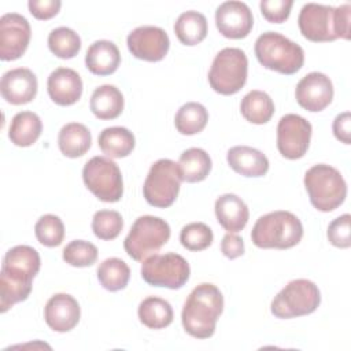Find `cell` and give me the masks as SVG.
<instances>
[{
    "instance_id": "1",
    "label": "cell",
    "mask_w": 351,
    "mask_h": 351,
    "mask_svg": "<svg viewBox=\"0 0 351 351\" xmlns=\"http://www.w3.org/2000/svg\"><path fill=\"white\" fill-rule=\"evenodd\" d=\"M40 266V255L30 245H15L5 252L0 273L1 313L27 299L32 292V281Z\"/></svg>"
},
{
    "instance_id": "2",
    "label": "cell",
    "mask_w": 351,
    "mask_h": 351,
    "mask_svg": "<svg viewBox=\"0 0 351 351\" xmlns=\"http://www.w3.org/2000/svg\"><path fill=\"white\" fill-rule=\"evenodd\" d=\"M223 311V296L219 288L202 282L186 298L181 321L185 332L196 339H208L215 332V325Z\"/></svg>"
},
{
    "instance_id": "3",
    "label": "cell",
    "mask_w": 351,
    "mask_h": 351,
    "mask_svg": "<svg viewBox=\"0 0 351 351\" xmlns=\"http://www.w3.org/2000/svg\"><path fill=\"white\" fill-rule=\"evenodd\" d=\"M350 4L340 7L307 3L302 7L298 25L304 38L314 43H328L336 38H350Z\"/></svg>"
},
{
    "instance_id": "4",
    "label": "cell",
    "mask_w": 351,
    "mask_h": 351,
    "mask_svg": "<svg viewBox=\"0 0 351 351\" xmlns=\"http://www.w3.org/2000/svg\"><path fill=\"white\" fill-rule=\"evenodd\" d=\"M303 237L300 219L284 210L259 217L251 230V240L258 248L287 250L299 244Z\"/></svg>"
},
{
    "instance_id": "5",
    "label": "cell",
    "mask_w": 351,
    "mask_h": 351,
    "mask_svg": "<svg viewBox=\"0 0 351 351\" xmlns=\"http://www.w3.org/2000/svg\"><path fill=\"white\" fill-rule=\"evenodd\" d=\"M258 62L280 74L292 75L304 63L303 48L277 32H265L255 41Z\"/></svg>"
},
{
    "instance_id": "6",
    "label": "cell",
    "mask_w": 351,
    "mask_h": 351,
    "mask_svg": "<svg viewBox=\"0 0 351 351\" xmlns=\"http://www.w3.org/2000/svg\"><path fill=\"white\" fill-rule=\"evenodd\" d=\"M304 186L310 203L324 213L336 210L347 196V184L343 176L337 169L325 163L314 165L306 171Z\"/></svg>"
},
{
    "instance_id": "7",
    "label": "cell",
    "mask_w": 351,
    "mask_h": 351,
    "mask_svg": "<svg viewBox=\"0 0 351 351\" xmlns=\"http://www.w3.org/2000/svg\"><path fill=\"white\" fill-rule=\"evenodd\" d=\"M248 59L240 48L221 49L210 67L208 84L219 95H234L247 82Z\"/></svg>"
},
{
    "instance_id": "8",
    "label": "cell",
    "mask_w": 351,
    "mask_h": 351,
    "mask_svg": "<svg viewBox=\"0 0 351 351\" xmlns=\"http://www.w3.org/2000/svg\"><path fill=\"white\" fill-rule=\"evenodd\" d=\"M169 239L170 226L165 219L154 215H143L132 225L123 240V248L132 259L143 262L145 258L158 252Z\"/></svg>"
},
{
    "instance_id": "9",
    "label": "cell",
    "mask_w": 351,
    "mask_h": 351,
    "mask_svg": "<svg viewBox=\"0 0 351 351\" xmlns=\"http://www.w3.org/2000/svg\"><path fill=\"white\" fill-rule=\"evenodd\" d=\"M321 303L318 287L306 278L289 281L271 300V314L281 319H289L314 313Z\"/></svg>"
},
{
    "instance_id": "10",
    "label": "cell",
    "mask_w": 351,
    "mask_h": 351,
    "mask_svg": "<svg viewBox=\"0 0 351 351\" xmlns=\"http://www.w3.org/2000/svg\"><path fill=\"white\" fill-rule=\"evenodd\" d=\"M181 181L178 163L171 159H159L152 163L147 174L143 195L147 203L154 207H170L178 196Z\"/></svg>"
},
{
    "instance_id": "11",
    "label": "cell",
    "mask_w": 351,
    "mask_h": 351,
    "mask_svg": "<svg viewBox=\"0 0 351 351\" xmlns=\"http://www.w3.org/2000/svg\"><path fill=\"white\" fill-rule=\"evenodd\" d=\"M85 186L101 202L115 203L123 195V181L118 165L107 156L90 158L82 169Z\"/></svg>"
},
{
    "instance_id": "12",
    "label": "cell",
    "mask_w": 351,
    "mask_h": 351,
    "mask_svg": "<svg viewBox=\"0 0 351 351\" xmlns=\"http://www.w3.org/2000/svg\"><path fill=\"white\" fill-rule=\"evenodd\" d=\"M143 280L152 287L180 289L189 280L191 269L186 259L176 252L154 254L143 261Z\"/></svg>"
},
{
    "instance_id": "13",
    "label": "cell",
    "mask_w": 351,
    "mask_h": 351,
    "mask_svg": "<svg viewBox=\"0 0 351 351\" xmlns=\"http://www.w3.org/2000/svg\"><path fill=\"white\" fill-rule=\"evenodd\" d=\"M311 123L298 115L287 114L277 125V148L278 152L291 160L304 156L311 138Z\"/></svg>"
},
{
    "instance_id": "14",
    "label": "cell",
    "mask_w": 351,
    "mask_h": 351,
    "mask_svg": "<svg viewBox=\"0 0 351 351\" xmlns=\"http://www.w3.org/2000/svg\"><path fill=\"white\" fill-rule=\"evenodd\" d=\"M30 25L16 12L4 14L0 18V59L4 62L19 59L30 41Z\"/></svg>"
},
{
    "instance_id": "15",
    "label": "cell",
    "mask_w": 351,
    "mask_h": 351,
    "mask_svg": "<svg viewBox=\"0 0 351 351\" xmlns=\"http://www.w3.org/2000/svg\"><path fill=\"white\" fill-rule=\"evenodd\" d=\"M130 53L145 62H159L169 51L170 40L167 33L158 26H138L126 38Z\"/></svg>"
},
{
    "instance_id": "16",
    "label": "cell",
    "mask_w": 351,
    "mask_h": 351,
    "mask_svg": "<svg viewBox=\"0 0 351 351\" xmlns=\"http://www.w3.org/2000/svg\"><path fill=\"white\" fill-rule=\"evenodd\" d=\"M295 97L299 106L304 110L310 112L322 111L333 99L332 81L324 73H308L298 82Z\"/></svg>"
},
{
    "instance_id": "17",
    "label": "cell",
    "mask_w": 351,
    "mask_h": 351,
    "mask_svg": "<svg viewBox=\"0 0 351 351\" xmlns=\"http://www.w3.org/2000/svg\"><path fill=\"white\" fill-rule=\"evenodd\" d=\"M215 25L226 38H244L250 34L254 16L250 7L243 1H225L215 11Z\"/></svg>"
},
{
    "instance_id": "18",
    "label": "cell",
    "mask_w": 351,
    "mask_h": 351,
    "mask_svg": "<svg viewBox=\"0 0 351 351\" xmlns=\"http://www.w3.org/2000/svg\"><path fill=\"white\" fill-rule=\"evenodd\" d=\"M3 99L15 106L30 103L37 95V77L26 67H16L3 74L0 81Z\"/></svg>"
},
{
    "instance_id": "19",
    "label": "cell",
    "mask_w": 351,
    "mask_h": 351,
    "mask_svg": "<svg viewBox=\"0 0 351 351\" xmlns=\"http://www.w3.org/2000/svg\"><path fill=\"white\" fill-rule=\"evenodd\" d=\"M81 308L75 298L69 293H55L44 307V318L47 325L55 332H69L74 329L80 321Z\"/></svg>"
},
{
    "instance_id": "20",
    "label": "cell",
    "mask_w": 351,
    "mask_h": 351,
    "mask_svg": "<svg viewBox=\"0 0 351 351\" xmlns=\"http://www.w3.org/2000/svg\"><path fill=\"white\" fill-rule=\"evenodd\" d=\"M47 89L53 103L59 106H71L78 101L82 95V80L75 70L59 67L49 74Z\"/></svg>"
},
{
    "instance_id": "21",
    "label": "cell",
    "mask_w": 351,
    "mask_h": 351,
    "mask_svg": "<svg viewBox=\"0 0 351 351\" xmlns=\"http://www.w3.org/2000/svg\"><path fill=\"white\" fill-rule=\"evenodd\" d=\"M214 210L218 223L229 233L243 230L250 218L247 204L234 193H225L219 196L215 200Z\"/></svg>"
},
{
    "instance_id": "22",
    "label": "cell",
    "mask_w": 351,
    "mask_h": 351,
    "mask_svg": "<svg viewBox=\"0 0 351 351\" xmlns=\"http://www.w3.org/2000/svg\"><path fill=\"white\" fill-rule=\"evenodd\" d=\"M228 165L244 177H262L269 170V159L263 152L248 145L232 147L226 154Z\"/></svg>"
},
{
    "instance_id": "23",
    "label": "cell",
    "mask_w": 351,
    "mask_h": 351,
    "mask_svg": "<svg viewBox=\"0 0 351 351\" xmlns=\"http://www.w3.org/2000/svg\"><path fill=\"white\" fill-rule=\"evenodd\" d=\"M121 63L118 47L108 40H99L90 44L85 55L86 69L95 75H110L117 71Z\"/></svg>"
},
{
    "instance_id": "24",
    "label": "cell",
    "mask_w": 351,
    "mask_h": 351,
    "mask_svg": "<svg viewBox=\"0 0 351 351\" xmlns=\"http://www.w3.org/2000/svg\"><path fill=\"white\" fill-rule=\"evenodd\" d=\"M89 107L99 119H115L123 111V95L114 85H101L93 90Z\"/></svg>"
},
{
    "instance_id": "25",
    "label": "cell",
    "mask_w": 351,
    "mask_h": 351,
    "mask_svg": "<svg viewBox=\"0 0 351 351\" xmlns=\"http://www.w3.org/2000/svg\"><path fill=\"white\" fill-rule=\"evenodd\" d=\"M92 144V134L89 129L78 122L66 123L58 136V145L60 152L67 158H78L88 152Z\"/></svg>"
},
{
    "instance_id": "26",
    "label": "cell",
    "mask_w": 351,
    "mask_h": 351,
    "mask_svg": "<svg viewBox=\"0 0 351 351\" xmlns=\"http://www.w3.org/2000/svg\"><path fill=\"white\" fill-rule=\"evenodd\" d=\"M43 122L36 112L21 111L14 115L8 129V138L18 147H30L40 137Z\"/></svg>"
},
{
    "instance_id": "27",
    "label": "cell",
    "mask_w": 351,
    "mask_h": 351,
    "mask_svg": "<svg viewBox=\"0 0 351 351\" xmlns=\"http://www.w3.org/2000/svg\"><path fill=\"white\" fill-rule=\"evenodd\" d=\"M97 144L101 152L107 156L125 158L133 151L136 140L129 129L122 126H111L100 132Z\"/></svg>"
},
{
    "instance_id": "28",
    "label": "cell",
    "mask_w": 351,
    "mask_h": 351,
    "mask_svg": "<svg viewBox=\"0 0 351 351\" xmlns=\"http://www.w3.org/2000/svg\"><path fill=\"white\" fill-rule=\"evenodd\" d=\"M178 167L182 181L200 182L206 180L211 171V158L202 148H188L181 154Z\"/></svg>"
},
{
    "instance_id": "29",
    "label": "cell",
    "mask_w": 351,
    "mask_h": 351,
    "mask_svg": "<svg viewBox=\"0 0 351 351\" xmlns=\"http://www.w3.org/2000/svg\"><path fill=\"white\" fill-rule=\"evenodd\" d=\"M171 304L158 296L145 298L138 306V319L149 329H163L173 322Z\"/></svg>"
},
{
    "instance_id": "30",
    "label": "cell",
    "mask_w": 351,
    "mask_h": 351,
    "mask_svg": "<svg viewBox=\"0 0 351 351\" xmlns=\"http://www.w3.org/2000/svg\"><path fill=\"white\" fill-rule=\"evenodd\" d=\"M207 30L206 16L193 10L182 12L174 23V33L184 45H196L202 43L207 36Z\"/></svg>"
},
{
    "instance_id": "31",
    "label": "cell",
    "mask_w": 351,
    "mask_h": 351,
    "mask_svg": "<svg viewBox=\"0 0 351 351\" xmlns=\"http://www.w3.org/2000/svg\"><path fill=\"white\" fill-rule=\"evenodd\" d=\"M241 115L251 123L263 125L270 121L274 114V103L263 90L248 92L240 103Z\"/></svg>"
},
{
    "instance_id": "32",
    "label": "cell",
    "mask_w": 351,
    "mask_h": 351,
    "mask_svg": "<svg viewBox=\"0 0 351 351\" xmlns=\"http://www.w3.org/2000/svg\"><path fill=\"white\" fill-rule=\"evenodd\" d=\"M208 121V112L206 107L196 101H189L181 106L174 117L176 129L185 136L200 133Z\"/></svg>"
},
{
    "instance_id": "33",
    "label": "cell",
    "mask_w": 351,
    "mask_h": 351,
    "mask_svg": "<svg viewBox=\"0 0 351 351\" xmlns=\"http://www.w3.org/2000/svg\"><path fill=\"white\" fill-rule=\"evenodd\" d=\"M130 278L129 266L119 258H107L97 267V280L110 292L123 289Z\"/></svg>"
},
{
    "instance_id": "34",
    "label": "cell",
    "mask_w": 351,
    "mask_h": 351,
    "mask_svg": "<svg viewBox=\"0 0 351 351\" xmlns=\"http://www.w3.org/2000/svg\"><path fill=\"white\" fill-rule=\"evenodd\" d=\"M48 48L60 59H71L81 49V38L73 29L60 26L49 33Z\"/></svg>"
},
{
    "instance_id": "35",
    "label": "cell",
    "mask_w": 351,
    "mask_h": 351,
    "mask_svg": "<svg viewBox=\"0 0 351 351\" xmlns=\"http://www.w3.org/2000/svg\"><path fill=\"white\" fill-rule=\"evenodd\" d=\"M123 228V219L115 210H99L92 219V230L100 240H114Z\"/></svg>"
},
{
    "instance_id": "36",
    "label": "cell",
    "mask_w": 351,
    "mask_h": 351,
    "mask_svg": "<svg viewBox=\"0 0 351 351\" xmlns=\"http://www.w3.org/2000/svg\"><path fill=\"white\" fill-rule=\"evenodd\" d=\"M37 240L45 247H58L64 239V225L58 215L45 214L34 225Z\"/></svg>"
},
{
    "instance_id": "37",
    "label": "cell",
    "mask_w": 351,
    "mask_h": 351,
    "mask_svg": "<svg viewBox=\"0 0 351 351\" xmlns=\"http://www.w3.org/2000/svg\"><path fill=\"white\" fill-rule=\"evenodd\" d=\"M214 239L213 230L203 222L185 225L180 233V241L189 251H203L211 245Z\"/></svg>"
},
{
    "instance_id": "38",
    "label": "cell",
    "mask_w": 351,
    "mask_h": 351,
    "mask_svg": "<svg viewBox=\"0 0 351 351\" xmlns=\"http://www.w3.org/2000/svg\"><path fill=\"white\" fill-rule=\"evenodd\" d=\"M97 259V248L90 241L73 240L63 250V261L74 267L92 266Z\"/></svg>"
},
{
    "instance_id": "39",
    "label": "cell",
    "mask_w": 351,
    "mask_h": 351,
    "mask_svg": "<svg viewBox=\"0 0 351 351\" xmlns=\"http://www.w3.org/2000/svg\"><path fill=\"white\" fill-rule=\"evenodd\" d=\"M350 222H351L350 214H343L329 223L326 234L332 245L337 248H348L351 245Z\"/></svg>"
},
{
    "instance_id": "40",
    "label": "cell",
    "mask_w": 351,
    "mask_h": 351,
    "mask_svg": "<svg viewBox=\"0 0 351 351\" xmlns=\"http://www.w3.org/2000/svg\"><path fill=\"white\" fill-rule=\"evenodd\" d=\"M292 5V0H262L259 3L263 18L270 23H282L287 21Z\"/></svg>"
},
{
    "instance_id": "41",
    "label": "cell",
    "mask_w": 351,
    "mask_h": 351,
    "mask_svg": "<svg viewBox=\"0 0 351 351\" xmlns=\"http://www.w3.org/2000/svg\"><path fill=\"white\" fill-rule=\"evenodd\" d=\"M62 3L59 0H30L27 3L30 14L41 21L55 16L60 10Z\"/></svg>"
},
{
    "instance_id": "42",
    "label": "cell",
    "mask_w": 351,
    "mask_h": 351,
    "mask_svg": "<svg viewBox=\"0 0 351 351\" xmlns=\"http://www.w3.org/2000/svg\"><path fill=\"white\" fill-rule=\"evenodd\" d=\"M332 130L339 141L351 144V115L348 111H344L335 118Z\"/></svg>"
},
{
    "instance_id": "43",
    "label": "cell",
    "mask_w": 351,
    "mask_h": 351,
    "mask_svg": "<svg viewBox=\"0 0 351 351\" xmlns=\"http://www.w3.org/2000/svg\"><path fill=\"white\" fill-rule=\"evenodd\" d=\"M221 251L229 259H236L244 254V241L234 233H226L221 241Z\"/></svg>"
}]
</instances>
